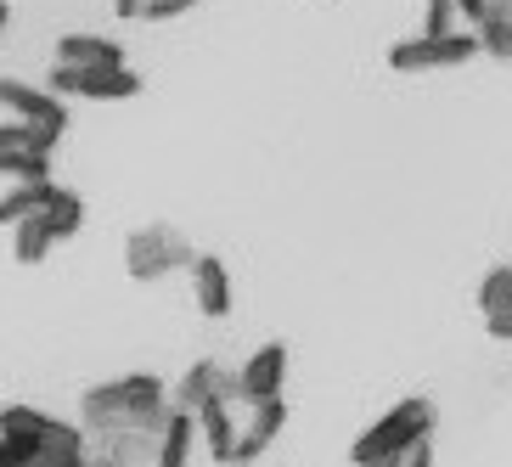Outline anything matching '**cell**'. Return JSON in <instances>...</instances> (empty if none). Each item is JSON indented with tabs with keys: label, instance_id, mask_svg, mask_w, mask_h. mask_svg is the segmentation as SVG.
<instances>
[{
	"label": "cell",
	"instance_id": "cell-11",
	"mask_svg": "<svg viewBox=\"0 0 512 467\" xmlns=\"http://www.w3.org/2000/svg\"><path fill=\"white\" fill-rule=\"evenodd\" d=\"M192 422H197L203 451H209L214 462L231 467V445H237V406H231L226 394H214V400H203V406L192 411Z\"/></svg>",
	"mask_w": 512,
	"mask_h": 467
},
{
	"label": "cell",
	"instance_id": "cell-23",
	"mask_svg": "<svg viewBox=\"0 0 512 467\" xmlns=\"http://www.w3.org/2000/svg\"><path fill=\"white\" fill-rule=\"evenodd\" d=\"M113 12H119L124 23H136V12H141V0H113Z\"/></svg>",
	"mask_w": 512,
	"mask_h": 467
},
{
	"label": "cell",
	"instance_id": "cell-3",
	"mask_svg": "<svg viewBox=\"0 0 512 467\" xmlns=\"http://www.w3.org/2000/svg\"><path fill=\"white\" fill-rule=\"evenodd\" d=\"M192 259H197V248L175 226H164V220L124 237V271H130V282H164V276L186 271Z\"/></svg>",
	"mask_w": 512,
	"mask_h": 467
},
{
	"label": "cell",
	"instance_id": "cell-1",
	"mask_svg": "<svg viewBox=\"0 0 512 467\" xmlns=\"http://www.w3.org/2000/svg\"><path fill=\"white\" fill-rule=\"evenodd\" d=\"M169 417V383L152 372H124L91 383L79 394V428L85 439H119V434H158Z\"/></svg>",
	"mask_w": 512,
	"mask_h": 467
},
{
	"label": "cell",
	"instance_id": "cell-8",
	"mask_svg": "<svg viewBox=\"0 0 512 467\" xmlns=\"http://www.w3.org/2000/svg\"><path fill=\"white\" fill-rule=\"evenodd\" d=\"M248 417L237 422V445H231V467H248L276 445V434L287 428V400L271 394V400H254V406H242Z\"/></svg>",
	"mask_w": 512,
	"mask_h": 467
},
{
	"label": "cell",
	"instance_id": "cell-16",
	"mask_svg": "<svg viewBox=\"0 0 512 467\" xmlns=\"http://www.w3.org/2000/svg\"><path fill=\"white\" fill-rule=\"evenodd\" d=\"M51 197H57V181H12L6 192H0V226L12 231L17 220H34Z\"/></svg>",
	"mask_w": 512,
	"mask_h": 467
},
{
	"label": "cell",
	"instance_id": "cell-20",
	"mask_svg": "<svg viewBox=\"0 0 512 467\" xmlns=\"http://www.w3.org/2000/svg\"><path fill=\"white\" fill-rule=\"evenodd\" d=\"M383 467H434V439H422V445H411L400 462H383Z\"/></svg>",
	"mask_w": 512,
	"mask_h": 467
},
{
	"label": "cell",
	"instance_id": "cell-15",
	"mask_svg": "<svg viewBox=\"0 0 512 467\" xmlns=\"http://www.w3.org/2000/svg\"><path fill=\"white\" fill-rule=\"evenodd\" d=\"M51 62H74V68H119L124 46L119 40H107V34H62Z\"/></svg>",
	"mask_w": 512,
	"mask_h": 467
},
{
	"label": "cell",
	"instance_id": "cell-12",
	"mask_svg": "<svg viewBox=\"0 0 512 467\" xmlns=\"http://www.w3.org/2000/svg\"><path fill=\"white\" fill-rule=\"evenodd\" d=\"M214 394H226V400H231V366L192 361V366H186V377L169 389V406H175V411H197L203 400H214Z\"/></svg>",
	"mask_w": 512,
	"mask_h": 467
},
{
	"label": "cell",
	"instance_id": "cell-13",
	"mask_svg": "<svg viewBox=\"0 0 512 467\" xmlns=\"http://www.w3.org/2000/svg\"><path fill=\"white\" fill-rule=\"evenodd\" d=\"M479 310H484V332L496 344H512V265H496L479 282Z\"/></svg>",
	"mask_w": 512,
	"mask_h": 467
},
{
	"label": "cell",
	"instance_id": "cell-2",
	"mask_svg": "<svg viewBox=\"0 0 512 467\" xmlns=\"http://www.w3.org/2000/svg\"><path fill=\"white\" fill-rule=\"evenodd\" d=\"M434 400H422V394H411V400H400V406H389L383 417L372 422V428H361L355 434V445H349V467H383V462H400V456L411 451V445H422V439H434Z\"/></svg>",
	"mask_w": 512,
	"mask_h": 467
},
{
	"label": "cell",
	"instance_id": "cell-18",
	"mask_svg": "<svg viewBox=\"0 0 512 467\" xmlns=\"http://www.w3.org/2000/svg\"><path fill=\"white\" fill-rule=\"evenodd\" d=\"M34 220L51 231V242H68V237H79V226H85V197H79V192H62V186H57V197H51L46 209L34 214Z\"/></svg>",
	"mask_w": 512,
	"mask_h": 467
},
{
	"label": "cell",
	"instance_id": "cell-7",
	"mask_svg": "<svg viewBox=\"0 0 512 467\" xmlns=\"http://www.w3.org/2000/svg\"><path fill=\"white\" fill-rule=\"evenodd\" d=\"M287 389V344L271 338L259 344L248 361L231 372V406H254V400H271V394Z\"/></svg>",
	"mask_w": 512,
	"mask_h": 467
},
{
	"label": "cell",
	"instance_id": "cell-24",
	"mask_svg": "<svg viewBox=\"0 0 512 467\" xmlns=\"http://www.w3.org/2000/svg\"><path fill=\"white\" fill-rule=\"evenodd\" d=\"M12 29V6H6V0H0V34Z\"/></svg>",
	"mask_w": 512,
	"mask_h": 467
},
{
	"label": "cell",
	"instance_id": "cell-6",
	"mask_svg": "<svg viewBox=\"0 0 512 467\" xmlns=\"http://www.w3.org/2000/svg\"><path fill=\"white\" fill-rule=\"evenodd\" d=\"M46 91H57L62 102H68V96H85V102H130V96H141V74L130 68V62H119V68H74V62H51Z\"/></svg>",
	"mask_w": 512,
	"mask_h": 467
},
{
	"label": "cell",
	"instance_id": "cell-9",
	"mask_svg": "<svg viewBox=\"0 0 512 467\" xmlns=\"http://www.w3.org/2000/svg\"><path fill=\"white\" fill-rule=\"evenodd\" d=\"M0 107L23 124H40V130H68V102L46 85H29V79H0Z\"/></svg>",
	"mask_w": 512,
	"mask_h": 467
},
{
	"label": "cell",
	"instance_id": "cell-14",
	"mask_svg": "<svg viewBox=\"0 0 512 467\" xmlns=\"http://www.w3.org/2000/svg\"><path fill=\"white\" fill-rule=\"evenodd\" d=\"M192 439H197L192 411L169 406L164 428H158V445H152V467H192Z\"/></svg>",
	"mask_w": 512,
	"mask_h": 467
},
{
	"label": "cell",
	"instance_id": "cell-22",
	"mask_svg": "<svg viewBox=\"0 0 512 467\" xmlns=\"http://www.w3.org/2000/svg\"><path fill=\"white\" fill-rule=\"evenodd\" d=\"M484 6H490V0H456V17H462L467 29H473V23L484 17Z\"/></svg>",
	"mask_w": 512,
	"mask_h": 467
},
{
	"label": "cell",
	"instance_id": "cell-21",
	"mask_svg": "<svg viewBox=\"0 0 512 467\" xmlns=\"http://www.w3.org/2000/svg\"><path fill=\"white\" fill-rule=\"evenodd\" d=\"M79 467H124V462L113 451H102V445H85V462H79Z\"/></svg>",
	"mask_w": 512,
	"mask_h": 467
},
{
	"label": "cell",
	"instance_id": "cell-10",
	"mask_svg": "<svg viewBox=\"0 0 512 467\" xmlns=\"http://www.w3.org/2000/svg\"><path fill=\"white\" fill-rule=\"evenodd\" d=\"M186 276H192V299H197V310H203V316H209V321L231 316L237 287H231L226 259H220V254H197L192 265H186Z\"/></svg>",
	"mask_w": 512,
	"mask_h": 467
},
{
	"label": "cell",
	"instance_id": "cell-5",
	"mask_svg": "<svg viewBox=\"0 0 512 467\" xmlns=\"http://www.w3.org/2000/svg\"><path fill=\"white\" fill-rule=\"evenodd\" d=\"M57 130L6 119L0 124V175L12 181H51V158H57Z\"/></svg>",
	"mask_w": 512,
	"mask_h": 467
},
{
	"label": "cell",
	"instance_id": "cell-17",
	"mask_svg": "<svg viewBox=\"0 0 512 467\" xmlns=\"http://www.w3.org/2000/svg\"><path fill=\"white\" fill-rule=\"evenodd\" d=\"M473 40H479V57H496V62L512 57V0L484 6V17L473 23Z\"/></svg>",
	"mask_w": 512,
	"mask_h": 467
},
{
	"label": "cell",
	"instance_id": "cell-19",
	"mask_svg": "<svg viewBox=\"0 0 512 467\" xmlns=\"http://www.w3.org/2000/svg\"><path fill=\"white\" fill-rule=\"evenodd\" d=\"M51 248H57V242H51V231L40 226V220H17L12 226V259L17 265H46Z\"/></svg>",
	"mask_w": 512,
	"mask_h": 467
},
{
	"label": "cell",
	"instance_id": "cell-4",
	"mask_svg": "<svg viewBox=\"0 0 512 467\" xmlns=\"http://www.w3.org/2000/svg\"><path fill=\"white\" fill-rule=\"evenodd\" d=\"M479 57L473 29H451V34H411L400 46H389V68L394 74H439V68H467Z\"/></svg>",
	"mask_w": 512,
	"mask_h": 467
}]
</instances>
